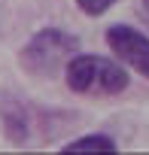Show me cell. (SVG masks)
I'll list each match as a JSON object with an SVG mask.
<instances>
[{"label": "cell", "instance_id": "6da1fadb", "mask_svg": "<svg viewBox=\"0 0 149 155\" xmlns=\"http://www.w3.org/2000/svg\"><path fill=\"white\" fill-rule=\"evenodd\" d=\"M64 82L76 94H91V97H110L122 94L131 82V76L122 64L104 55H73L64 67Z\"/></svg>", "mask_w": 149, "mask_h": 155}, {"label": "cell", "instance_id": "7a4b0ae2", "mask_svg": "<svg viewBox=\"0 0 149 155\" xmlns=\"http://www.w3.org/2000/svg\"><path fill=\"white\" fill-rule=\"evenodd\" d=\"M76 52H79V40L73 34H67L61 28H43L25 43L18 64L28 76L49 79V76H58Z\"/></svg>", "mask_w": 149, "mask_h": 155}, {"label": "cell", "instance_id": "3957f363", "mask_svg": "<svg viewBox=\"0 0 149 155\" xmlns=\"http://www.w3.org/2000/svg\"><path fill=\"white\" fill-rule=\"evenodd\" d=\"M107 46L122 64H128L131 70L149 79V37L146 34H140L131 25H113L107 28Z\"/></svg>", "mask_w": 149, "mask_h": 155}, {"label": "cell", "instance_id": "277c9868", "mask_svg": "<svg viewBox=\"0 0 149 155\" xmlns=\"http://www.w3.org/2000/svg\"><path fill=\"white\" fill-rule=\"evenodd\" d=\"M0 122H3V131L9 137V143H25L31 137V122H28V110L22 101L0 94Z\"/></svg>", "mask_w": 149, "mask_h": 155}, {"label": "cell", "instance_id": "5b68a950", "mask_svg": "<svg viewBox=\"0 0 149 155\" xmlns=\"http://www.w3.org/2000/svg\"><path fill=\"white\" fill-rule=\"evenodd\" d=\"M61 152H119V146L107 134H85V137H76V140L64 143Z\"/></svg>", "mask_w": 149, "mask_h": 155}, {"label": "cell", "instance_id": "8992f818", "mask_svg": "<svg viewBox=\"0 0 149 155\" xmlns=\"http://www.w3.org/2000/svg\"><path fill=\"white\" fill-rule=\"evenodd\" d=\"M113 3L116 0H76V6L88 15V18H98V15H104L107 9H113Z\"/></svg>", "mask_w": 149, "mask_h": 155}, {"label": "cell", "instance_id": "52a82bcc", "mask_svg": "<svg viewBox=\"0 0 149 155\" xmlns=\"http://www.w3.org/2000/svg\"><path fill=\"white\" fill-rule=\"evenodd\" d=\"M137 6H140V15H143V21L149 28V0H137Z\"/></svg>", "mask_w": 149, "mask_h": 155}]
</instances>
